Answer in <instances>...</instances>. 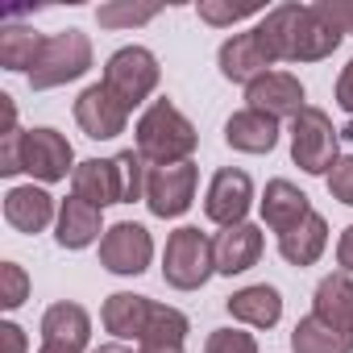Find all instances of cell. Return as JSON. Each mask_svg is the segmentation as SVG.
Returning <instances> with one entry per match:
<instances>
[{
    "instance_id": "obj_39",
    "label": "cell",
    "mask_w": 353,
    "mask_h": 353,
    "mask_svg": "<svg viewBox=\"0 0 353 353\" xmlns=\"http://www.w3.org/2000/svg\"><path fill=\"white\" fill-rule=\"evenodd\" d=\"M92 353H129V349H121V345H100V349H92Z\"/></svg>"
},
{
    "instance_id": "obj_16",
    "label": "cell",
    "mask_w": 353,
    "mask_h": 353,
    "mask_svg": "<svg viewBox=\"0 0 353 353\" xmlns=\"http://www.w3.org/2000/svg\"><path fill=\"white\" fill-rule=\"evenodd\" d=\"M92 341V316L79 303H50L42 312V345L67 349V353H83Z\"/></svg>"
},
{
    "instance_id": "obj_2",
    "label": "cell",
    "mask_w": 353,
    "mask_h": 353,
    "mask_svg": "<svg viewBox=\"0 0 353 353\" xmlns=\"http://www.w3.org/2000/svg\"><path fill=\"white\" fill-rule=\"evenodd\" d=\"M133 141H137V154L150 166H179V162H192V154L200 145V133L170 100H154L137 117Z\"/></svg>"
},
{
    "instance_id": "obj_25",
    "label": "cell",
    "mask_w": 353,
    "mask_h": 353,
    "mask_svg": "<svg viewBox=\"0 0 353 353\" xmlns=\"http://www.w3.org/2000/svg\"><path fill=\"white\" fill-rule=\"evenodd\" d=\"M324 245H328V221L320 212H312L303 225H295L291 233L279 237V254L291 266H316L320 254H324Z\"/></svg>"
},
{
    "instance_id": "obj_33",
    "label": "cell",
    "mask_w": 353,
    "mask_h": 353,
    "mask_svg": "<svg viewBox=\"0 0 353 353\" xmlns=\"http://www.w3.org/2000/svg\"><path fill=\"white\" fill-rule=\"evenodd\" d=\"M328 196L353 208V154H341V162L328 170Z\"/></svg>"
},
{
    "instance_id": "obj_7",
    "label": "cell",
    "mask_w": 353,
    "mask_h": 353,
    "mask_svg": "<svg viewBox=\"0 0 353 353\" xmlns=\"http://www.w3.org/2000/svg\"><path fill=\"white\" fill-rule=\"evenodd\" d=\"M196 183H200V166L196 162H179V166H150V183H145V208L158 221H174L183 216L196 200Z\"/></svg>"
},
{
    "instance_id": "obj_4",
    "label": "cell",
    "mask_w": 353,
    "mask_h": 353,
    "mask_svg": "<svg viewBox=\"0 0 353 353\" xmlns=\"http://www.w3.org/2000/svg\"><path fill=\"white\" fill-rule=\"evenodd\" d=\"M88 71H92V38L83 30H59V34H46V46L30 71V88L50 92L83 79Z\"/></svg>"
},
{
    "instance_id": "obj_3",
    "label": "cell",
    "mask_w": 353,
    "mask_h": 353,
    "mask_svg": "<svg viewBox=\"0 0 353 353\" xmlns=\"http://www.w3.org/2000/svg\"><path fill=\"white\" fill-rule=\"evenodd\" d=\"M212 274H216V250H212L208 233H200L196 225H183V229H174L166 237V250H162V279H166V287L200 291Z\"/></svg>"
},
{
    "instance_id": "obj_12",
    "label": "cell",
    "mask_w": 353,
    "mask_h": 353,
    "mask_svg": "<svg viewBox=\"0 0 353 353\" xmlns=\"http://www.w3.org/2000/svg\"><path fill=\"white\" fill-rule=\"evenodd\" d=\"M75 121H79V129H83L92 141H108V137L125 133L129 108H125L104 83H92V88H83L79 100H75Z\"/></svg>"
},
{
    "instance_id": "obj_13",
    "label": "cell",
    "mask_w": 353,
    "mask_h": 353,
    "mask_svg": "<svg viewBox=\"0 0 353 353\" xmlns=\"http://www.w3.org/2000/svg\"><path fill=\"white\" fill-rule=\"evenodd\" d=\"M71 196L96 204V208H112L125 204V183H121V166L117 158H88L75 166L71 174Z\"/></svg>"
},
{
    "instance_id": "obj_38",
    "label": "cell",
    "mask_w": 353,
    "mask_h": 353,
    "mask_svg": "<svg viewBox=\"0 0 353 353\" xmlns=\"http://www.w3.org/2000/svg\"><path fill=\"white\" fill-rule=\"evenodd\" d=\"M137 353H183L179 341H166V345H137Z\"/></svg>"
},
{
    "instance_id": "obj_9",
    "label": "cell",
    "mask_w": 353,
    "mask_h": 353,
    "mask_svg": "<svg viewBox=\"0 0 353 353\" xmlns=\"http://www.w3.org/2000/svg\"><path fill=\"white\" fill-rule=\"evenodd\" d=\"M75 166H79L75 150L59 129H50V125L26 129V150H21V170L26 174H34L38 183H59L67 174H75Z\"/></svg>"
},
{
    "instance_id": "obj_36",
    "label": "cell",
    "mask_w": 353,
    "mask_h": 353,
    "mask_svg": "<svg viewBox=\"0 0 353 353\" xmlns=\"http://www.w3.org/2000/svg\"><path fill=\"white\" fill-rule=\"evenodd\" d=\"M0 341H5V353H26V328L13 320L0 324Z\"/></svg>"
},
{
    "instance_id": "obj_27",
    "label": "cell",
    "mask_w": 353,
    "mask_h": 353,
    "mask_svg": "<svg viewBox=\"0 0 353 353\" xmlns=\"http://www.w3.org/2000/svg\"><path fill=\"white\" fill-rule=\"evenodd\" d=\"M21 150L26 129L17 125V104L13 96H0V174H21Z\"/></svg>"
},
{
    "instance_id": "obj_35",
    "label": "cell",
    "mask_w": 353,
    "mask_h": 353,
    "mask_svg": "<svg viewBox=\"0 0 353 353\" xmlns=\"http://www.w3.org/2000/svg\"><path fill=\"white\" fill-rule=\"evenodd\" d=\"M336 104L353 117V59H349V67L336 75Z\"/></svg>"
},
{
    "instance_id": "obj_5",
    "label": "cell",
    "mask_w": 353,
    "mask_h": 353,
    "mask_svg": "<svg viewBox=\"0 0 353 353\" xmlns=\"http://www.w3.org/2000/svg\"><path fill=\"white\" fill-rule=\"evenodd\" d=\"M291 162L303 174H324L341 162V129L332 125V117L316 104H307L295 121H291Z\"/></svg>"
},
{
    "instance_id": "obj_31",
    "label": "cell",
    "mask_w": 353,
    "mask_h": 353,
    "mask_svg": "<svg viewBox=\"0 0 353 353\" xmlns=\"http://www.w3.org/2000/svg\"><path fill=\"white\" fill-rule=\"evenodd\" d=\"M26 299H30V274H26V266L0 262V307H5V312H17Z\"/></svg>"
},
{
    "instance_id": "obj_21",
    "label": "cell",
    "mask_w": 353,
    "mask_h": 353,
    "mask_svg": "<svg viewBox=\"0 0 353 353\" xmlns=\"http://www.w3.org/2000/svg\"><path fill=\"white\" fill-rule=\"evenodd\" d=\"M225 141L237 154H270L279 145V121L254 108H241L225 121Z\"/></svg>"
},
{
    "instance_id": "obj_24",
    "label": "cell",
    "mask_w": 353,
    "mask_h": 353,
    "mask_svg": "<svg viewBox=\"0 0 353 353\" xmlns=\"http://www.w3.org/2000/svg\"><path fill=\"white\" fill-rule=\"evenodd\" d=\"M42 46H46V34H38L34 26H21L17 17H9L0 26V67L5 71H26L30 75Z\"/></svg>"
},
{
    "instance_id": "obj_23",
    "label": "cell",
    "mask_w": 353,
    "mask_h": 353,
    "mask_svg": "<svg viewBox=\"0 0 353 353\" xmlns=\"http://www.w3.org/2000/svg\"><path fill=\"white\" fill-rule=\"evenodd\" d=\"M312 316H320L324 324H332L341 332H353V274H345V270L324 274L312 295Z\"/></svg>"
},
{
    "instance_id": "obj_28",
    "label": "cell",
    "mask_w": 353,
    "mask_h": 353,
    "mask_svg": "<svg viewBox=\"0 0 353 353\" xmlns=\"http://www.w3.org/2000/svg\"><path fill=\"white\" fill-rule=\"evenodd\" d=\"M188 332H192V320L179 312V307H166V303H154V316H150V324H145V336L137 341V345H166V341H188Z\"/></svg>"
},
{
    "instance_id": "obj_10",
    "label": "cell",
    "mask_w": 353,
    "mask_h": 353,
    "mask_svg": "<svg viewBox=\"0 0 353 353\" xmlns=\"http://www.w3.org/2000/svg\"><path fill=\"white\" fill-rule=\"evenodd\" d=\"M250 204H254V179L237 166H221L208 183V196H204V216L221 229H233L245 221Z\"/></svg>"
},
{
    "instance_id": "obj_18",
    "label": "cell",
    "mask_w": 353,
    "mask_h": 353,
    "mask_svg": "<svg viewBox=\"0 0 353 353\" xmlns=\"http://www.w3.org/2000/svg\"><path fill=\"white\" fill-rule=\"evenodd\" d=\"M216 63H221V75H225L229 83H245V88H250L258 75L274 71V63H270V54L262 50V42H258L254 30H250V34H233V38L221 46Z\"/></svg>"
},
{
    "instance_id": "obj_40",
    "label": "cell",
    "mask_w": 353,
    "mask_h": 353,
    "mask_svg": "<svg viewBox=\"0 0 353 353\" xmlns=\"http://www.w3.org/2000/svg\"><path fill=\"white\" fill-rule=\"evenodd\" d=\"M38 353H67V349H54V345H42Z\"/></svg>"
},
{
    "instance_id": "obj_6",
    "label": "cell",
    "mask_w": 353,
    "mask_h": 353,
    "mask_svg": "<svg viewBox=\"0 0 353 353\" xmlns=\"http://www.w3.org/2000/svg\"><path fill=\"white\" fill-rule=\"evenodd\" d=\"M158 79H162V67H158L154 50H145V46H121V50L108 54L100 83L133 112L137 104H145V100L154 96Z\"/></svg>"
},
{
    "instance_id": "obj_8",
    "label": "cell",
    "mask_w": 353,
    "mask_h": 353,
    "mask_svg": "<svg viewBox=\"0 0 353 353\" xmlns=\"http://www.w3.org/2000/svg\"><path fill=\"white\" fill-rule=\"evenodd\" d=\"M150 258H154V237L137 221H121V225H112L100 237V266L108 274H121V279L145 274L150 270Z\"/></svg>"
},
{
    "instance_id": "obj_29",
    "label": "cell",
    "mask_w": 353,
    "mask_h": 353,
    "mask_svg": "<svg viewBox=\"0 0 353 353\" xmlns=\"http://www.w3.org/2000/svg\"><path fill=\"white\" fill-rule=\"evenodd\" d=\"M162 9L158 5H129V0H108L96 9L100 30H133V26H150Z\"/></svg>"
},
{
    "instance_id": "obj_20",
    "label": "cell",
    "mask_w": 353,
    "mask_h": 353,
    "mask_svg": "<svg viewBox=\"0 0 353 353\" xmlns=\"http://www.w3.org/2000/svg\"><path fill=\"white\" fill-rule=\"evenodd\" d=\"M150 316H154V299L150 295H133V291H112L104 299V307H100V320H104V328L117 341H141Z\"/></svg>"
},
{
    "instance_id": "obj_22",
    "label": "cell",
    "mask_w": 353,
    "mask_h": 353,
    "mask_svg": "<svg viewBox=\"0 0 353 353\" xmlns=\"http://www.w3.org/2000/svg\"><path fill=\"white\" fill-rule=\"evenodd\" d=\"M229 316L250 324V328H274L283 320V295L270 283H254L229 295Z\"/></svg>"
},
{
    "instance_id": "obj_14",
    "label": "cell",
    "mask_w": 353,
    "mask_h": 353,
    "mask_svg": "<svg viewBox=\"0 0 353 353\" xmlns=\"http://www.w3.org/2000/svg\"><path fill=\"white\" fill-rule=\"evenodd\" d=\"M212 250H216V274H229L233 279V274H245V270L258 266V258L266 250V237H262L258 225L241 221L233 229H221L212 237Z\"/></svg>"
},
{
    "instance_id": "obj_37",
    "label": "cell",
    "mask_w": 353,
    "mask_h": 353,
    "mask_svg": "<svg viewBox=\"0 0 353 353\" xmlns=\"http://www.w3.org/2000/svg\"><path fill=\"white\" fill-rule=\"evenodd\" d=\"M336 266L345 270V274H353V225L341 233V241H336Z\"/></svg>"
},
{
    "instance_id": "obj_19",
    "label": "cell",
    "mask_w": 353,
    "mask_h": 353,
    "mask_svg": "<svg viewBox=\"0 0 353 353\" xmlns=\"http://www.w3.org/2000/svg\"><path fill=\"white\" fill-rule=\"evenodd\" d=\"M258 204H262V221H266L279 237L291 233L295 225H303V221L312 216V200H307L291 179H270Z\"/></svg>"
},
{
    "instance_id": "obj_1",
    "label": "cell",
    "mask_w": 353,
    "mask_h": 353,
    "mask_svg": "<svg viewBox=\"0 0 353 353\" xmlns=\"http://www.w3.org/2000/svg\"><path fill=\"white\" fill-rule=\"evenodd\" d=\"M270 63H320L341 42L345 30L320 13V5H274L254 26Z\"/></svg>"
},
{
    "instance_id": "obj_34",
    "label": "cell",
    "mask_w": 353,
    "mask_h": 353,
    "mask_svg": "<svg viewBox=\"0 0 353 353\" xmlns=\"http://www.w3.org/2000/svg\"><path fill=\"white\" fill-rule=\"evenodd\" d=\"M316 5L328 21H336L345 34H353V0H316Z\"/></svg>"
},
{
    "instance_id": "obj_17",
    "label": "cell",
    "mask_w": 353,
    "mask_h": 353,
    "mask_svg": "<svg viewBox=\"0 0 353 353\" xmlns=\"http://www.w3.org/2000/svg\"><path fill=\"white\" fill-rule=\"evenodd\" d=\"M100 233H108V229H104V208H96V204H88V200H79V196H67V200L59 204L54 241H59L63 250H88Z\"/></svg>"
},
{
    "instance_id": "obj_26",
    "label": "cell",
    "mask_w": 353,
    "mask_h": 353,
    "mask_svg": "<svg viewBox=\"0 0 353 353\" xmlns=\"http://www.w3.org/2000/svg\"><path fill=\"white\" fill-rule=\"evenodd\" d=\"M291 349L295 353H353V332H341V328H332L307 312L291 328Z\"/></svg>"
},
{
    "instance_id": "obj_32",
    "label": "cell",
    "mask_w": 353,
    "mask_h": 353,
    "mask_svg": "<svg viewBox=\"0 0 353 353\" xmlns=\"http://www.w3.org/2000/svg\"><path fill=\"white\" fill-rule=\"evenodd\" d=\"M204 353H258V341L245 328H212Z\"/></svg>"
},
{
    "instance_id": "obj_11",
    "label": "cell",
    "mask_w": 353,
    "mask_h": 353,
    "mask_svg": "<svg viewBox=\"0 0 353 353\" xmlns=\"http://www.w3.org/2000/svg\"><path fill=\"white\" fill-rule=\"evenodd\" d=\"M245 108H254V112H266V117H274V121H295L303 108H307V92H303V83L291 75V71H266V75H258L250 88H245Z\"/></svg>"
},
{
    "instance_id": "obj_30",
    "label": "cell",
    "mask_w": 353,
    "mask_h": 353,
    "mask_svg": "<svg viewBox=\"0 0 353 353\" xmlns=\"http://www.w3.org/2000/svg\"><path fill=\"white\" fill-rule=\"evenodd\" d=\"M200 21H208V26H237V21H250V17H266V9L262 5H221V0H200Z\"/></svg>"
},
{
    "instance_id": "obj_15",
    "label": "cell",
    "mask_w": 353,
    "mask_h": 353,
    "mask_svg": "<svg viewBox=\"0 0 353 353\" xmlns=\"http://www.w3.org/2000/svg\"><path fill=\"white\" fill-rule=\"evenodd\" d=\"M5 221L17 229V233H46L54 221H59V204L46 188H9L5 192Z\"/></svg>"
}]
</instances>
